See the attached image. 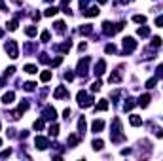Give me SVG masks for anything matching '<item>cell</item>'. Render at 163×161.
Listing matches in <instances>:
<instances>
[{"mask_svg":"<svg viewBox=\"0 0 163 161\" xmlns=\"http://www.w3.org/2000/svg\"><path fill=\"white\" fill-rule=\"evenodd\" d=\"M78 104L82 108H89L91 104H93V97H91L89 93H85V91H80L78 93Z\"/></svg>","mask_w":163,"mask_h":161,"instance_id":"1","label":"cell"},{"mask_svg":"<svg viewBox=\"0 0 163 161\" xmlns=\"http://www.w3.org/2000/svg\"><path fill=\"white\" fill-rule=\"evenodd\" d=\"M6 51H8V55L12 57V59H15L19 53H17V42L15 40H8L6 42Z\"/></svg>","mask_w":163,"mask_h":161,"instance_id":"2","label":"cell"},{"mask_svg":"<svg viewBox=\"0 0 163 161\" xmlns=\"http://www.w3.org/2000/svg\"><path fill=\"white\" fill-rule=\"evenodd\" d=\"M135 48H137V40H133V38H123V51H125V55L127 53H131V51H135Z\"/></svg>","mask_w":163,"mask_h":161,"instance_id":"3","label":"cell"},{"mask_svg":"<svg viewBox=\"0 0 163 161\" xmlns=\"http://www.w3.org/2000/svg\"><path fill=\"white\" fill-rule=\"evenodd\" d=\"M89 57H84V59H82L80 61V63H78V74L80 76H85V74H87V66H89Z\"/></svg>","mask_w":163,"mask_h":161,"instance_id":"4","label":"cell"},{"mask_svg":"<svg viewBox=\"0 0 163 161\" xmlns=\"http://www.w3.org/2000/svg\"><path fill=\"white\" fill-rule=\"evenodd\" d=\"M57 118V112H55L53 106H46L44 108V119H48V121H53V119Z\"/></svg>","mask_w":163,"mask_h":161,"instance_id":"5","label":"cell"},{"mask_svg":"<svg viewBox=\"0 0 163 161\" xmlns=\"http://www.w3.org/2000/svg\"><path fill=\"white\" fill-rule=\"evenodd\" d=\"M34 144H36L38 150H46L49 146V142H48V138H46V137H36V138H34Z\"/></svg>","mask_w":163,"mask_h":161,"instance_id":"6","label":"cell"},{"mask_svg":"<svg viewBox=\"0 0 163 161\" xmlns=\"http://www.w3.org/2000/svg\"><path fill=\"white\" fill-rule=\"evenodd\" d=\"M103 127H104L103 119H95V121L91 123V131H93V133H101V131H103Z\"/></svg>","mask_w":163,"mask_h":161,"instance_id":"7","label":"cell"},{"mask_svg":"<svg viewBox=\"0 0 163 161\" xmlns=\"http://www.w3.org/2000/svg\"><path fill=\"white\" fill-rule=\"evenodd\" d=\"M13 99H15V93L13 91H8V93H4V95H2V102H4V104H12Z\"/></svg>","mask_w":163,"mask_h":161,"instance_id":"8","label":"cell"},{"mask_svg":"<svg viewBox=\"0 0 163 161\" xmlns=\"http://www.w3.org/2000/svg\"><path fill=\"white\" fill-rule=\"evenodd\" d=\"M84 15H85V17H95V15H99V8H97V6H89L84 12Z\"/></svg>","mask_w":163,"mask_h":161,"instance_id":"9","label":"cell"},{"mask_svg":"<svg viewBox=\"0 0 163 161\" xmlns=\"http://www.w3.org/2000/svg\"><path fill=\"white\" fill-rule=\"evenodd\" d=\"M104 68H106V63L103 59L99 61V63H97V66H95V74L97 76H101V74H104Z\"/></svg>","mask_w":163,"mask_h":161,"instance_id":"10","label":"cell"},{"mask_svg":"<svg viewBox=\"0 0 163 161\" xmlns=\"http://www.w3.org/2000/svg\"><path fill=\"white\" fill-rule=\"evenodd\" d=\"M53 95H55V99H63V97H68V91L65 89L63 85H61V87H57V89H55Z\"/></svg>","mask_w":163,"mask_h":161,"instance_id":"11","label":"cell"},{"mask_svg":"<svg viewBox=\"0 0 163 161\" xmlns=\"http://www.w3.org/2000/svg\"><path fill=\"white\" fill-rule=\"evenodd\" d=\"M129 123H131L133 127H139V125H142V118H140V116H135V114H133V116L129 118Z\"/></svg>","mask_w":163,"mask_h":161,"instance_id":"12","label":"cell"},{"mask_svg":"<svg viewBox=\"0 0 163 161\" xmlns=\"http://www.w3.org/2000/svg\"><path fill=\"white\" fill-rule=\"evenodd\" d=\"M139 104H140L142 108H146V106L150 104V95H142V97L139 99Z\"/></svg>","mask_w":163,"mask_h":161,"instance_id":"13","label":"cell"},{"mask_svg":"<svg viewBox=\"0 0 163 161\" xmlns=\"http://www.w3.org/2000/svg\"><path fill=\"white\" fill-rule=\"evenodd\" d=\"M93 32V27L91 25H84V27H80V34H84V36H87Z\"/></svg>","mask_w":163,"mask_h":161,"instance_id":"14","label":"cell"},{"mask_svg":"<svg viewBox=\"0 0 163 161\" xmlns=\"http://www.w3.org/2000/svg\"><path fill=\"white\" fill-rule=\"evenodd\" d=\"M91 146H93V150H103V146H104V142L101 138H95L93 140V144H91Z\"/></svg>","mask_w":163,"mask_h":161,"instance_id":"15","label":"cell"},{"mask_svg":"<svg viewBox=\"0 0 163 161\" xmlns=\"http://www.w3.org/2000/svg\"><path fill=\"white\" fill-rule=\"evenodd\" d=\"M40 80H42V82H49V80H51V70L42 72V74H40Z\"/></svg>","mask_w":163,"mask_h":161,"instance_id":"16","label":"cell"},{"mask_svg":"<svg viewBox=\"0 0 163 161\" xmlns=\"http://www.w3.org/2000/svg\"><path fill=\"white\" fill-rule=\"evenodd\" d=\"M78 129H80V135L84 137V131H85V119H84V118L78 119Z\"/></svg>","mask_w":163,"mask_h":161,"instance_id":"17","label":"cell"},{"mask_svg":"<svg viewBox=\"0 0 163 161\" xmlns=\"http://www.w3.org/2000/svg\"><path fill=\"white\" fill-rule=\"evenodd\" d=\"M97 110H101V112L108 110V101H101L99 104H97Z\"/></svg>","mask_w":163,"mask_h":161,"instance_id":"18","label":"cell"},{"mask_svg":"<svg viewBox=\"0 0 163 161\" xmlns=\"http://www.w3.org/2000/svg\"><path fill=\"white\" fill-rule=\"evenodd\" d=\"M137 34H139V36H148L150 34V29L148 27H140L139 30H137Z\"/></svg>","mask_w":163,"mask_h":161,"instance_id":"19","label":"cell"},{"mask_svg":"<svg viewBox=\"0 0 163 161\" xmlns=\"http://www.w3.org/2000/svg\"><path fill=\"white\" fill-rule=\"evenodd\" d=\"M23 87H25V91H34L36 89V84H34V82H27Z\"/></svg>","mask_w":163,"mask_h":161,"instance_id":"20","label":"cell"},{"mask_svg":"<svg viewBox=\"0 0 163 161\" xmlns=\"http://www.w3.org/2000/svg\"><path fill=\"white\" fill-rule=\"evenodd\" d=\"M76 144H78V137H74V135H70V137H68V146H70V148H74Z\"/></svg>","mask_w":163,"mask_h":161,"instance_id":"21","label":"cell"},{"mask_svg":"<svg viewBox=\"0 0 163 161\" xmlns=\"http://www.w3.org/2000/svg\"><path fill=\"white\" fill-rule=\"evenodd\" d=\"M55 13H57V8H48V10H46V12H44V15H46V17H51V15H55Z\"/></svg>","mask_w":163,"mask_h":161,"instance_id":"22","label":"cell"},{"mask_svg":"<svg viewBox=\"0 0 163 161\" xmlns=\"http://www.w3.org/2000/svg\"><path fill=\"white\" fill-rule=\"evenodd\" d=\"M70 46H72L70 42H65V44H61V46H59V51H63V53H67V51L70 49Z\"/></svg>","mask_w":163,"mask_h":161,"instance_id":"23","label":"cell"},{"mask_svg":"<svg viewBox=\"0 0 163 161\" xmlns=\"http://www.w3.org/2000/svg\"><path fill=\"white\" fill-rule=\"evenodd\" d=\"M133 106H135V101H133V99H127V102L123 104V108H125V110H133Z\"/></svg>","mask_w":163,"mask_h":161,"instance_id":"24","label":"cell"},{"mask_svg":"<svg viewBox=\"0 0 163 161\" xmlns=\"http://www.w3.org/2000/svg\"><path fill=\"white\" fill-rule=\"evenodd\" d=\"M55 30H57V32H65V23L57 21V23H55Z\"/></svg>","mask_w":163,"mask_h":161,"instance_id":"25","label":"cell"},{"mask_svg":"<svg viewBox=\"0 0 163 161\" xmlns=\"http://www.w3.org/2000/svg\"><path fill=\"white\" fill-rule=\"evenodd\" d=\"M25 72H29V74H36V66H34V65H27V66H25Z\"/></svg>","mask_w":163,"mask_h":161,"instance_id":"26","label":"cell"},{"mask_svg":"<svg viewBox=\"0 0 163 161\" xmlns=\"http://www.w3.org/2000/svg\"><path fill=\"white\" fill-rule=\"evenodd\" d=\"M157 84V78H150L148 82H146V87H148V89H152V87H154Z\"/></svg>","mask_w":163,"mask_h":161,"instance_id":"27","label":"cell"},{"mask_svg":"<svg viewBox=\"0 0 163 161\" xmlns=\"http://www.w3.org/2000/svg\"><path fill=\"white\" fill-rule=\"evenodd\" d=\"M34 129H36V131L44 129V119H36V121H34Z\"/></svg>","mask_w":163,"mask_h":161,"instance_id":"28","label":"cell"},{"mask_svg":"<svg viewBox=\"0 0 163 161\" xmlns=\"http://www.w3.org/2000/svg\"><path fill=\"white\" fill-rule=\"evenodd\" d=\"M49 135H51V137H57V135H59V127L51 125V127H49Z\"/></svg>","mask_w":163,"mask_h":161,"instance_id":"29","label":"cell"},{"mask_svg":"<svg viewBox=\"0 0 163 161\" xmlns=\"http://www.w3.org/2000/svg\"><path fill=\"white\" fill-rule=\"evenodd\" d=\"M161 46V38L157 36V38H152V48H159Z\"/></svg>","mask_w":163,"mask_h":161,"instance_id":"30","label":"cell"},{"mask_svg":"<svg viewBox=\"0 0 163 161\" xmlns=\"http://www.w3.org/2000/svg\"><path fill=\"white\" fill-rule=\"evenodd\" d=\"M133 21H135V23H146V17H144V15H135Z\"/></svg>","mask_w":163,"mask_h":161,"instance_id":"31","label":"cell"},{"mask_svg":"<svg viewBox=\"0 0 163 161\" xmlns=\"http://www.w3.org/2000/svg\"><path fill=\"white\" fill-rule=\"evenodd\" d=\"M104 51H106V53H116V46H114V44H108V46L104 48Z\"/></svg>","mask_w":163,"mask_h":161,"instance_id":"32","label":"cell"},{"mask_svg":"<svg viewBox=\"0 0 163 161\" xmlns=\"http://www.w3.org/2000/svg\"><path fill=\"white\" fill-rule=\"evenodd\" d=\"M101 85H103V84H101V82H99V80H97V82H95V84H93V85H91V91H93V93H95V91H99V89H101Z\"/></svg>","mask_w":163,"mask_h":161,"instance_id":"33","label":"cell"},{"mask_svg":"<svg viewBox=\"0 0 163 161\" xmlns=\"http://www.w3.org/2000/svg\"><path fill=\"white\" fill-rule=\"evenodd\" d=\"M42 42H49V30H44L42 32Z\"/></svg>","mask_w":163,"mask_h":161,"instance_id":"34","label":"cell"},{"mask_svg":"<svg viewBox=\"0 0 163 161\" xmlns=\"http://www.w3.org/2000/svg\"><path fill=\"white\" fill-rule=\"evenodd\" d=\"M8 29L10 30H15V29H17V21H15V19H13V21H10L8 23Z\"/></svg>","mask_w":163,"mask_h":161,"instance_id":"35","label":"cell"},{"mask_svg":"<svg viewBox=\"0 0 163 161\" xmlns=\"http://www.w3.org/2000/svg\"><path fill=\"white\" fill-rule=\"evenodd\" d=\"M154 135H157V138H163V131L159 127H154Z\"/></svg>","mask_w":163,"mask_h":161,"instance_id":"36","label":"cell"},{"mask_svg":"<svg viewBox=\"0 0 163 161\" xmlns=\"http://www.w3.org/2000/svg\"><path fill=\"white\" fill-rule=\"evenodd\" d=\"M25 32H27L29 36H34V34H36V29H34V27H29L27 30H25Z\"/></svg>","mask_w":163,"mask_h":161,"instance_id":"37","label":"cell"},{"mask_svg":"<svg viewBox=\"0 0 163 161\" xmlns=\"http://www.w3.org/2000/svg\"><path fill=\"white\" fill-rule=\"evenodd\" d=\"M156 25H157V27H163V15H159V17H156Z\"/></svg>","mask_w":163,"mask_h":161,"instance_id":"38","label":"cell"},{"mask_svg":"<svg viewBox=\"0 0 163 161\" xmlns=\"http://www.w3.org/2000/svg\"><path fill=\"white\" fill-rule=\"evenodd\" d=\"M65 78H67L68 82H72L74 80V74H72V72H65Z\"/></svg>","mask_w":163,"mask_h":161,"instance_id":"39","label":"cell"},{"mask_svg":"<svg viewBox=\"0 0 163 161\" xmlns=\"http://www.w3.org/2000/svg\"><path fill=\"white\" fill-rule=\"evenodd\" d=\"M61 61H63V59H61V57H57L55 61H51V66H59V65H61Z\"/></svg>","mask_w":163,"mask_h":161,"instance_id":"40","label":"cell"},{"mask_svg":"<svg viewBox=\"0 0 163 161\" xmlns=\"http://www.w3.org/2000/svg\"><path fill=\"white\" fill-rule=\"evenodd\" d=\"M68 116H70V108H65V112H63V118H65V119H67Z\"/></svg>","mask_w":163,"mask_h":161,"instance_id":"41","label":"cell"},{"mask_svg":"<svg viewBox=\"0 0 163 161\" xmlns=\"http://www.w3.org/2000/svg\"><path fill=\"white\" fill-rule=\"evenodd\" d=\"M99 2H101V4H106V2H108V0H99Z\"/></svg>","mask_w":163,"mask_h":161,"instance_id":"42","label":"cell"},{"mask_svg":"<svg viewBox=\"0 0 163 161\" xmlns=\"http://www.w3.org/2000/svg\"><path fill=\"white\" fill-rule=\"evenodd\" d=\"M2 34H4V32H2V30H0V38H2Z\"/></svg>","mask_w":163,"mask_h":161,"instance_id":"43","label":"cell"},{"mask_svg":"<svg viewBox=\"0 0 163 161\" xmlns=\"http://www.w3.org/2000/svg\"><path fill=\"white\" fill-rule=\"evenodd\" d=\"M0 146H2V140H0Z\"/></svg>","mask_w":163,"mask_h":161,"instance_id":"44","label":"cell"},{"mask_svg":"<svg viewBox=\"0 0 163 161\" xmlns=\"http://www.w3.org/2000/svg\"><path fill=\"white\" fill-rule=\"evenodd\" d=\"M125 2H127V0H125Z\"/></svg>","mask_w":163,"mask_h":161,"instance_id":"45","label":"cell"}]
</instances>
